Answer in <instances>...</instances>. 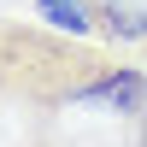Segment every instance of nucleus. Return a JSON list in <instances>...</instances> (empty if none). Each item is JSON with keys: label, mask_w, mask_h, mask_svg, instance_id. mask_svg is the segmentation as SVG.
I'll return each instance as SVG.
<instances>
[{"label": "nucleus", "mask_w": 147, "mask_h": 147, "mask_svg": "<svg viewBox=\"0 0 147 147\" xmlns=\"http://www.w3.org/2000/svg\"><path fill=\"white\" fill-rule=\"evenodd\" d=\"M112 59L82 47V35H71V30L0 18V106H30V112L77 106V94Z\"/></svg>", "instance_id": "f257e3e1"}, {"label": "nucleus", "mask_w": 147, "mask_h": 147, "mask_svg": "<svg viewBox=\"0 0 147 147\" xmlns=\"http://www.w3.org/2000/svg\"><path fill=\"white\" fill-rule=\"evenodd\" d=\"M77 106H112V112L136 118L147 106V65H106L100 77L77 94Z\"/></svg>", "instance_id": "f03ea898"}, {"label": "nucleus", "mask_w": 147, "mask_h": 147, "mask_svg": "<svg viewBox=\"0 0 147 147\" xmlns=\"http://www.w3.org/2000/svg\"><path fill=\"white\" fill-rule=\"evenodd\" d=\"M94 18L112 41H129V47L147 41V0H94Z\"/></svg>", "instance_id": "7ed1b4c3"}, {"label": "nucleus", "mask_w": 147, "mask_h": 147, "mask_svg": "<svg viewBox=\"0 0 147 147\" xmlns=\"http://www.w3.org/2000/svg\"><path fill=\"white\" fill-rule=\"evenodd\" d=\"M35 12H41L53 30H71V35H94V30H100L94 0H35Z\"/></svg>", "instance_id": "20e7f679"}, {"label": "nucleus", "mask_w": 147, "mask_h": 147, "mask_svg": "<svg viewBox=\"0 0 147 147\" xmlns=\"http://www.w3.org/2000/svg\"><path fill=\"white\" fill-rule=\"evenodd\" d=\"M141 53H147V41H141Z\"/></svg>", "instance_id": "39448f33"}]
</instances>
